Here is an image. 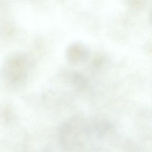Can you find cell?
Masks as SVG:
<instances>
[{"label":"cell","mask_w":152,"mask_h":152,"mask_svg":"<svg viewBox=\"0 0 152 152\" xmlns=\"http://www.w3.org/2000/svg\"><path fill=\"white\" fill-rule=\"evenodd\" d=\"M68 60L73 63H80L87 59L89 52L87 48L80 43H74L70 45L67 51Z\"/></svg>","instance_id":"cell-1"}]
</instances>
